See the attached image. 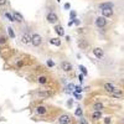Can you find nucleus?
I'll return each instance as SVG.
<instances>
[{
	"instance_id": "obj_8",
	"label": "nucleus",
	"mask_w": 124,
	"mask_h": 124,
	"mask_svg": "<svg viewBox=\"0 0 124 124\" xmlns=\"http://www.w3.org/2000/svg\"><path fill=\"white\" fill-rule=\"evenodd\" d=\"M57 122H58V124H71L73 122V117L70 116L68 113H62V114L58 116Z\"/></svg>"
},
{
	"instance_id": "obj_31",
	"label": "nucleus",
	"mask_w": 124,
	"mask_h": 124,
	"mask_svg": "<svg viewBox=\"0 0 124 124\" xmlns=\"http://www.w3.org/2000/svg\"><path fill=\"white\" fill-rule=\"evenodd\" d=\"M67 89H68L67 92H70V91H75V85H73V83H70V85L67 86Z\"/></svg>"
},
{
	"instance_id": "obj_19",
	"label": "nucleus",
	"mask_w": 124,
	"mask_h": 124,
	"mask_svg": "<svg viewBox=\"0 0 124 124\" xmlns=\"http://www.w3.org/2000/svg\"><path fill=\"white\" fill-rule=\"evenodd\" d=\"M104 109V103L102 102H94L92 104V110H103Z\"/></svg>"
},
{
	"instance_id": "obj_1",
	"label": "nucleus",
	"mask_w": 124,
	"mask_h": 124,
	"mask_svg": "<svg viewBox=\"0 0 124 124\" xmlns=\"http://www.w3.org/2000/svg\"><path fill=\"white\" fill-rule=\"evenodd\" d=\"M31 94H32L35 98L37 99H48L51 97H54V91L52 89H48V88H42V89H35L31 92Z\"/></svg>"
},
{
	"instance_id": "obj_33",
	"label": "nucleus",
	"mask_w": 124,
	"mask_h": 124,
	"mask_svg": "<svg viewBox=\"0 0 124 124\" xmlns=\"http://www.w3.org/2000/svg\"><path fill=\"white\" fill-rule=\"evenodd\" d=\"M72 104H73V99H68L67 101V107H72Z\"/></svg>"
},
{
	"instance_id": "obj_4",
	"label": "nucleus",
	"mask_w": 124,
	"mask_h": 124,
	"mask_svg": "<svg viewBox=\"0 0 124 124\" xmlns=\"http://www.w3.org/2000/svg\"><path fill=\"white\" fill-rule=\"evenodd\" d=\"M35 114L36 116H39V117H45V116H47V113H48V110H50V107L48 106H46V104H44V103H40V104H37L36 107H35Z\"/></svg>"
},
{
	"instance_id": "obj_17",
	"label": "nucleus",
	"mask_w": 124,
	"mask_h": 124,
	"mask_svg": "<svg viewBox=\"0 0 124 124\" xmlns=\"http://www.w3.org/2000/svg\"><path fill=\"white\" fill-rule=\"evenodd\" d=\"M54 30H55V32L57 34L58 37H63V36H65V30H63V27H62L61 25L56 24L55 27H54Z\"/></svg>"
},
{
	"instance_id": "obj_21",
	"label": "nucleus",
	"mask_w": 124,
	"mask_h": 124,
	"mask_svg": "<svg viewBox=\"0 0 124 124\" xmlns=\"http://www.w3.org/2000/svg\"><path fill=\"white\" fill-rule=\"evenodd\" d=\"M9 42V36H6V35H0V46H5L6 44Z\"/></svg>"
},
{
	"instance_id": "obj_24",
	"label": "nucleus",
	"mask_w": 124,
	"mask_h": 124,
	"mask_svg": "<svg viewBox=\"0 0 124 124\" xmlns=\"http://www.w3.org/2000/svg\"><path fill=\"white\" fill-rule=\"evenodd\" d=\"M8 35H9V37H11V39H15V32H14V29L11 27V26H8Z\"/></svg>"
},
{
	"instance_id": "obj_41",
	"label": "nucleus",
	"mask_w": 124,
	"mask_h": 124,
	"mask_svg": "<svg viewBox=\"0 0 124 124\" xmlns=\"http://www.w3.org/2000/svg\"><path fill=\"white\" fill-rule=\"evenodd\" d=\"M123 122H124V119H123Z\"/></svg>"
},
{
	"instance_id": "obj_9",
	"label": "nucleus",
	"mask_w": 124,
	"mask_h": 124,
	"mask_svg": "<svg viewBox=\"0 0 124 124\" xmlns=\"http://www.w3.org/2000/svg\"><path fill=\"white\" fill-rule=\"evenodd\" d=\"M94 24H96V26H97L98 29H103V27H106V26L108 25V20H107V17H104V16H98V17L96 19Z\"/></svg>"
},
{
	"instance_id": "obj_11",
	"label": "nucleus",
	"mask_w": 124,
	"mask_h": 124,
	"mask_svg": "<svg viewBox=\"0 0 124 124\" xmlns=\"http://www.w3.org/2000/svg\"><path fill=\"white\" fill-rule=\"evenodd\" d=\"M102 117H103L102 110H93V112H92V114H91V119H92L93 122H98V120H101Z\"/></svg>"
},
{
	"instance_id": "obj_34",
	"label": "nucleus",
	"mask_w": 124,
	"mask_h": 124,
	"mask_svg": "<svg viewBox=\"0 0 124 124\" xmlns=\"http://www.w3.org/2000/svg\"><path fill=\"white\" fill-rule=\"evenodd\" d=\"M76 15H77L76 11H71V13H70V16H71L72 19H76Z\"/></svg>"
},
{
	"instance_id": "obj_14",
	"label": "nucleus",
	"mask_w": 124,
	"mask_h": 124,
	"mask_svg": "<svg viewBox=\"0 0 124 124\" xmlns=\"http://www.w3.org/2000/svg\"><path fill=\"white\" fill-rule=\"evenodd\" d=\"M103 88L106 89V92H108L109 94H110V93H112L113 91H116V88H117V87L114 86V83H110V82H106V83L103 85Z\"/></svg>"
},
{
	"instance_id": "obj_36",
	"label": "nucleus",
	"mask_w": 124,
	"mask_h": 124,
	"mask_svg": "<svg viewBox=\"0 0 124 124\" xmlns=\"http://www.w3.org/2000/svg\"><path fill=\"white\" fill-rule=\"evenodd\" d=\"M70 8H71V5H70L68 3H66V4H65V9H66V10H70Z\"/></svg>"
},
{
	"instance_id": "obj_7",
	"label": "nucleus",
	"mask_w": 124,
	"mask_h": 124,
	"mask_svg": "<svg viewBox=\"0 0 124 124\" xmlns=\"http://www.w3.org/2000/svg\"><path fill=\"white\" fill-rule=\"evenodd\" d=\"M46 21H47L48 24H51V25L58 24L60 17H58L57 13H56V11H47V14H46Z\"/></svg>"
},
{
	"instance_id": "obj_26",
	"label": "nucleus",
	"mask_w": 124,
	"mask_h": 124,
	"mask_svg": "<svg viewBox=\"0 0 124 124\" xmlns=\"http://www.w3.org/2000/svg\"><path fill=\"white\" fill-rule=\"evenodd\" d=\"M77 123H78V124H89V123H88V120H87L85 117H78Z\"/></svg>"
},
{
	"instance_id": "obj_20",
	"label": "nucleus",
	"mask_w": 124,
	"mask_h": 124,
	"mask_svg": "<svg viewBox=\"0 0 124 124\" xmlns=\"http://www.w3.org/2000/svg\"><path fill=\"white\" fill-rule=\"evenodd\" d=\"M4 16L9 20V21H11V23H16V19H15V16L13 15V13H11V11H5V13H4Z\"/></svg>"
},
{
	"instance_id": "obj_12",
	"label": "nucleus",
	"mask_w": 124,
	"mask_h": 124,
	"mask_svg": "<svg viewBox=\"0 0 124 124\" xmlns=\"http://www.w3.org/2000/svg\"><path fill=\"white\" fill-rule=\"evenodd\" d=\"M92 52H93V55H94L98 60L103 58V56H104V51H103V48H101V47H94L92 50Z\"/></svg>"
},
{
	"instance_id": "obj_5",
	"label": "nucleus",
	"mask_w": 124,
	"mask_h": 124,
	"mask_svg": "<svg viewBox=\"0 0 124 124\" xmlns=\"http://www.w3.org/2000/svg\"><path fill=\"white\" fill-rule=\"evenodd\" d=\"M36 82L40 86H47L52 82V78H51L47 73H40L36 76Z\"/></svg>"
},
{
	"instance_id": "obj_29",
	"label": "nucleus",
	"mask_w": 124,
	"mask_h": 124,
	"mask_svg": "<svg viewBox=\"0 0 124 124\" xmlns=\"http://www.w3.org/2000/svg\"><path fill=\"white\" fill-rule=\"evenodd\" d=\"M9 6V0H0V8Z\"/></svg>"
},
{
	"instance_id": "obj_37",
	"label": "nucleus",
	"mask_w": 124,
	"mask_h": 124,
	"mask_svg": "<svg viewBox=\"0 0 124 124\" xmlns=\"http://www.w3.org/2000/svg\"><path fill=\"white\" fill-rule=\"evenodd\" d=\"M72 25H73V20H72V21H70V23H68V26H72Z\"/></svg>"
},
{
	"instance_id": "obj_16",
	"label": "nucleus",
	"mask_w": 124,
	"mask_h": 124,
	"mask_svg": "<svg viewBox=\"0 0 124 124\" xmlns=\"http://www.w3.org/2000/svg\"><path fill=\"white\" fill-rule=\"evenodd\" d=\"M10 11H11L13 13V15L15 16V19H16V23H20V24H23L24 21H25V20H24V16L21 15V14H20L19 11H16V10H10Z\"/></svg>"
},
{
	"instance_id": "obj_23",
	"label": "nucleus",
	"mask_w": 124,
	"mask_h": 124,
	"mask_svg": "<svg viewBox=\"0 0 124 124\" xmlns=\"http://www.w3.org/2000/svg\"><path fill=\"white\" fill-rule=\"evenodd\" d=\"M108 8H112V9H113V4H112V3H102V4H99V9H101V10L108 9Z\"/></svg>"
},
{
	"instance_id": "obj_28",
	"label": "nucleus",
	"mask_w": 124,
	"mask_h": 124,
	"mask_svg": "<svg viewBox=\"0 0 124 124\" xmlns=\"http://www.w3.org/2000/svg\"><path fill=\"white\" fill-rule=\"evenodd\" d=\"M46 65H47V67H55V61L51 60V58H48V60L46 61Z\"/></svg>"
},
{
	"instance_id": "obj_27",
	"label": "nucleus",
	"mask_w": 124,
	"mask_h": 124,
	"mask_svg": "<svg viewBox=\"0 0 124 124\" xmlns=\"http://www.w3.org/2000/svg\"><path fill=\"white\" fill-rule=\"evenodd\" d=\"M78 68L81 70V72H82V73H83V76H87V75H88V72H87V68H86L85 66L79 65V66H78Z\"/></svg>"
},
{
	"instance_id": "obj_22",
	"label": "nucleus",
	"mask_w": 124,
	"mask_h": 124,
	"mask_svg": "<svg viewBox=\"0 0 124 124\" xmlns=\"http://www.w3.org/2000/svg\"><path fill=\"white\" fill-rule=\"evenodd\" d=\"M78 46H79L82 50H86V48L88 47V44H87V41H86L85 39H79V41H78Z\"/></svg>"
},
{
	"instance_id": "obj_38",
	"label": "nucleus",
	"mask_w": 124,
	"mask_h": 124,
	"mask_svg": "<svg viewBox=\"0 0 124 124\" xmlns=\"http://www.w3.org/2000/svg\"><path fill=\"white\" fill-rule=\"evenodd\" d=\"M71 124H78V123H77V122H75V120H73V122H72V123H71Z\"/></svg>"
},
{
	"instance_id": "obj_39",
	"label": "nucleus",
	"mask_w": 124,
	"mask_h": 124,
	"mask_svg": "<svg viewBox=\"0 0 124 124\" xmlns=\"http://www.w3.org/2000/svg\"><path fill=\"white\" fill-rule=\"evenodd\" d=\"M56 1H57V3H60V1H61V0H56Z\"/></svg>"
},
{
	"instance_id": "obj_30",
	"label": "nucleus",
	"mask_w": 124,
	"mask_h": 124,
	"mask_svg": "<svg viewBox=\"0 0 124 124\" xmlns=\"http://www.w3.org/2000/svg\"><path fill=\"white\" fill-rule=\"evenodd\" d=\"M103 122H104V124H110L112 123V117H106L104 119H103Z\"/></svg>"
},
{
	"instance_id": "obj_40",
	"label": "nucleus",
	"mask_w": 124,
	"mask_h": 124,
	"mask_svg": "<svg viewBox=\"0 0 124 124\" xmlns=\"http://www.w3.org/2000/svg\"><path fill=\"white\" fill-rule=\"evenodd\" d=\"M123 83H124V79H123Z\"/></svg>"
},
{
	"instance_id": "obj_25",
	"label": "nucleus",
	"mask_w": 124,
	"mask_h": 124,
	"mask_svg": "<svg viewBox=\"0 0 124 124\" xmlns=\"http://www.w3.org/2000/svg\"><path fill=\"white\" fill-rule=\"evenodd\" d=\"M75 116L76 117H82L83 116V109H82L81 107H77V109L75 110Z\"/></svg>"
},
{
	"instance_id": "obj_10",
	"label": "nucleus",
	"mask_w": 124,
	"mask_h": 124,
	"mask_svg": "<svg viewBox=\"0 0 124 124\" xmlns=\"http://www.w3.org/2000/svg\"><path fill=\"white\" fill-rule=\"evenodd\" d=\"M60 68L63 72H66V73H68V72H72L73 66H72V63L68 61H62V62H60Z\"/></svg>"
},
{
	"instance_id": "obj_32",
	"label": "nucleus",
	"mask_w": 124,
	"mask_h": 124,
	"mask_svg": "<svg viewBox=\"0 0 124 124\" xmlns=\"http://www.w3.org/2000/svg\"><path fill=\"white\" fill-rule=\"evenodd\" d=\"M82 91V87H79V86H75V93H81Z\"/></svg>"
},
{
	"instance_id": "obj_13",
	"label": "nucleus",
	"mask_w": 124,
	"mask_h": 124,
	"mask_svg": "<svg viewBox=\"0 0 124 124\" xmlns=\"http://www.w3.org/2000/svg\"><path fill=\"white\" fill-rule=\"evenodd\" d=\"M48 44L50 45H54L56 47H60L62 45V41H61V37H50L48 39Z\"/></svg>"
},
{
	"instance_id": "obj_18",
	"label": "nucleus",
	"mask_w": 124,
	"mask_h": 124,
	"mask_svg": "<svg viewBox=\"0 0 124 124\" xmlns=\"http://www.w3.org/2000/svg\"><path fill=\"white\" fill-rule=\"evenodd\" d=\"M101 11H102V16H104V17H107V19H108V17H112V16H113V13H114L112 8L103 9V10H101Z\"/></svg>"
},
{
	"instance_id": "obj_2",
	"label": "nucleus",
	"mask_w": 124,
	"mask_h": 124,
	"mask_svg": "<svg viewBox=\"0 0 124 124\" xmlns=\"http://www.w3.org/2000/svg\"><path fill=\"white\" fill-rule=\"evenodd\" d=\"M20 42L25 46L31 45V34H30L27 26L24 29H20Z\"/></svg>"
},
{
	"instance_id": "obj_15",
	"label": "nucleus",
	"mask_w": 124,
	"mask_h": 124,
	"mask_svg": "<svg viewBox=\"0 0 124 124\" xmlns=\"http://www.w3.org/2000/svg\"><path fill=\"white\" fill-rule=\"evenodd\" d=\"M110 96H112L113 98H116V99H119V98H123V97H124V92H123L122 89L116 88V91H113V92L110 93Z\"/></svg>"
},
{
	"instance_id": "obj_6",
	"label": "nucleus",
	"mask_w": 124,
	"mask_h": 124,
	"mask_svg": "<svg viewBox=\"0 0 124 124\" xmlns=\"http://www.w3.org/2000/svg\"><path fill=\"white\" fill-rule=\"evenodd\" d=\"M13 60H14L13 67H14L15 70H23V68L27 65L24 56H19V57H15V58H13Z\"/></svg>"
},
{
	"instance_id": "obj_35",
	"label": "nucleus",
	"mask_w": 124,
	"mask_h": 124,
	"mask_svg": "<svg viewBox=\"0 0 124 124\" xmlns=\"http://www.w3.org/2000/svg\"><path fill=\"white\" fill-rule=\"evenodd\" d=\"M78 79H79V82L82 83V82H83V75H79L78 76Z\"/></svg>"
},
{
	"instance_id": "obj_3",
	"label": "nucleus",
	"mask_w": 124,
	"mask_h": 124,
	"mask_svg": "<svg viewBox=\"0 0 124 124\" xmlns=\"http://www.w3.org/2000/svg\"><path fill=\"white\" fill-rule=\"evenodd\" d=\"M44 44V37L42 35H40L39 32H34L32 35H31V46L37 48L40 47L41 45Z\"/></svg>"
}]
</instances>
